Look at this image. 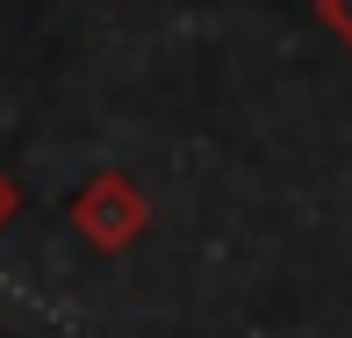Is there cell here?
<instances>
[{
	"instance_id": "obj_1",
	"label": "cell",
	"mask_w": 352,
	"mask_h": 338,
	"mask_svg": "<svg viewBox=\"0 0 352 338\" xmlns=\"http://www.w3.org/2000/svg\"><path fill=\"white\" fill-rule=\"evenodd\" d=\"M72 231L87 237L94 252H130L144 231H151V202H144V187L130 173H94L87 187L72 195Z\"/></svg>"
},
{
	"instance_id": "obj_2",
	"label": "cell",
	"mask_w": 352,
	"mask_h": 338,
	"mask_svg": "<svg viewBox=\"0 0 352 338\" xmlns=\"http://www.w3.org/2000/svg\"><path fill=\"white\" fill-rule=\"evenodd\" d=\"M316 22H324L331 36H338L345 51H352V0H316Z\"/></svg>"
},
{
	"instance_id": "obj_3",
	"label": "cell",
	"mask_w": 352,
	"mask_h": 338,
	"mask_svg": "<svg viewBox=\"0 0 352 338\" xmlns=\"http://www.w3.org/2000/svg\"><path fill=\"white\" fill-rule=\"evenodd\" d=\"M14 216H22V187H14V173L0 166V231H8Z\"/></svg>"
}]
</instances>
